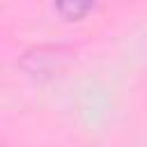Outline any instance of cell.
Wrapping results in <instances>:
<instances>
[{"instance_id":"obj_1","label":"cell","mask_w":147,"mask_h":147,"mask_svg":"<svg viewBox=\"0 0 147 147\" xmlns=\"http://www.w3.org/2000/svg\"><path fill=\"white\" fill-rule=\"evenodd\" d=\"M55 5H57V11L64 18L76 21V18H83L92 9L94 0H55Z\"/></svg>"}]
</instances>
